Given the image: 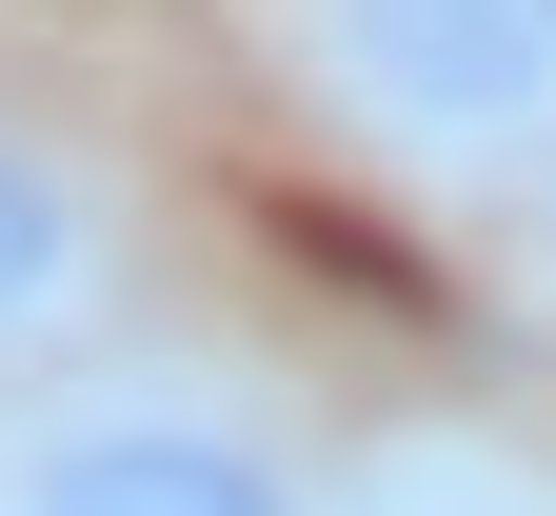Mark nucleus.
Masks as SVG:
<instances>
[{
	"label": "nucleus",
	"instance_id": "f257e3e1",
	"mask_svg": "<svg viewBox=\"0 0 556 516\" xmlns=\"http://www.w3.org/2000/svg\"><path fill=\"white\" fill-rule=\"evenodd\" d=\"M0 516H338V477L219 357H60L0 398Z\"/></svg>",
	"mask_w": 556,
	"mask_h": 516
},
{
	"label": "nucleus",
	"instance_id": "f03ea898",
	"mask_svg": "<svg viewBox=\"0 0 556 516\" xmlns=\"http://www.w3.org/2000/svg\"><path fill=\"white\" fill-rule=\"evenodd\" d=\"M299 80L438 199L556 179V0H278Z\"/></svg>",
	"mask_w": 556,
	"mask_h": 516
},
{
	"label": "nucleus",
	"instance_id": "7ed1b4c3",
	"mask_svg": "<svg viewBox=\"0 0 556 516\" xmlns=\"http://www.w3.org/2000/svg\"><path fill=\"white\" fill-rule=\"evenodd\" d=\"M100 299H119V199L0 100V398L60 378V357L100 338Z\"/></svg>",
	"mask_w": 556,
	"mask_h": 516
},
{
	"label": "nucleus",
	"instance_id": "20e7f679",
	"mask_svg": "<svg viewBox=\"0 0 556 516\" xmlns=\"http://www.w3.org/2000/svg\"><path fill=\"white\" fill-rule=\"evenodd\" d=\"M338 516H556V477L477 457V437H397L378 477H338Z\"/></svg>",
	"mask_w": 556,
	"mask_h": 516
}]
</instances>
